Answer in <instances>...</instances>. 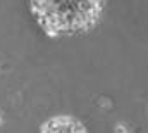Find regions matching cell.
<instances>
[{"mask_svg": "<svg viewBox=\"0 0 148 133\" xmlns=\"http://www.w3.org/2000/svg\"><path fill=\"white\" fill-rule=\"evenodd\" d=\"M105 0H29L31 12L50 38L91 30L103 10Z\"/></svg>", "mask_w": 148, "mask_h": 133, "instance_id": "1", "label": "cell"}, {"mask_svg": "<svg viewBox=\"0 0 148 133\" xmlns=\"http://www.w3.org/2000/svg\"><path fill=\"white\" fill-rule=\"evenodd\" d=\"M40 133H88L86 128L83 126V123L79 119H76L73 116H66V114H59L53 116L50 119H47Z\"/></svg>", "mask_w": 148, "mask_h": 133, "instance_id": "2", "label": "cell"}]
</instances>
